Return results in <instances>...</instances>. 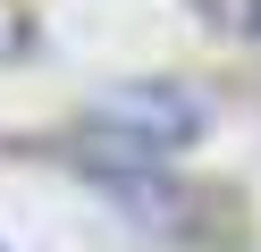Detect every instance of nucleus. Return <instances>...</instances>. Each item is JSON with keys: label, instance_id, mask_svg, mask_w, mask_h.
<instances>
[]
</instances>
